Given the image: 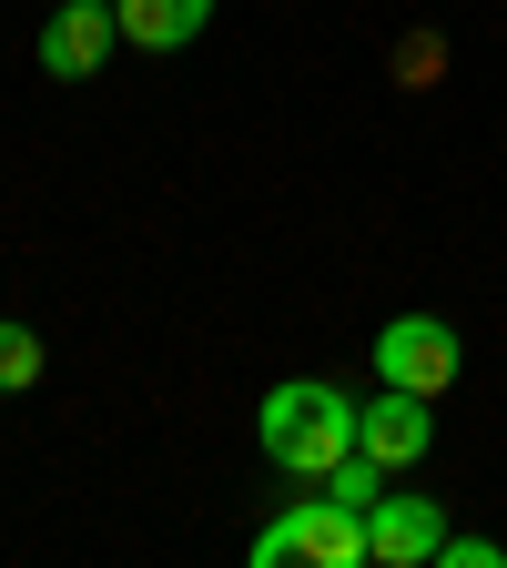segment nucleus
Here are the masks:
<instances>
[{
    "label": "nucleus",
    "instance_id": "1",
    "mask_svg": "<svg viewBox=\"0 0 507 568\" xmlns=\"http://www.w3.org/2000/svg\"><path fill=\"white\" fill-rule=\"evenodd\" d=\"M355 406L345 386H325V376H295V386H274L264 396V416H254V437H264V457L284 467V477H305V487H325V467L335 457H355Z\"/></svg>",
    "mask_w": 507,
    "mask_h": 568
},
{
    "label": "nucleus",
    "instance_id": "2",
    "mask_svg": "<svg viewBox=\"0 0 507 568\" xmlns=\"http://www.w3.org/2000/svg\"><path fill=\"white\" fill-rule=\"evenodd\" d=\"M254 568H366L376 558V528H366V508H345V497H305V508H284L274 528H254V548H244Z\"/></svg>",
    "mask_w": 507,
    "mask_h": 568
},
{
    "label": "nucleus",
    "instance_id": "3",
    "mask_svg": "<svg viewBox=\"0 0 507 568\" xmlns=\"http://www.w3.org/2000/svg\"><path fill=\"white\" fill-rule=\"evenodd\" d=\"M457 366H467V345H457V325H447V315H396V325L376 335V376H386V386H406V396H447V386H457Z\"/></svg>",
    "mask_w": 507,
    "mask_h": 568
},
{
    "label": "nucleus",
    "instance_id": "4",
    "mask_svg": "<svg viewBox=\"0 0 507 568\" xmlns=\"http://www.w3.org/2000/svg\"><path fill=\"white\" fill-rule=\"evenodd\" d=\"M112 41H122L112 0H61V11L41 21V71H51V82H92Z\"/></svg>",
    "mask_w": 507,
    "mask_h": 568
},
{
    "label": "nucleus",
    "instance_id": "5",
    "mask_svg": "<svg viewBox=\"0 0 507 568\" xmlns=\"http://www.w3.org/2000/svg\"><path fill=\"white\" fill-rule=\"evenodd\" d=\"M437 396H406V386H386L366 416H355V447L366 457H386V467H416L426 447H437V416H426Z\"/></svg>",
    "mask_w": 507,
    "mask_h": 568
},
{
    "label": "nucleus",
    "instance_id": "6",
    "mask_svg": "<svg viewBox=\"0 0 507 568\" xmlns=\"http://www.w3.org/2000/svg\"><path fill=\"white\" fill-rule=\"evenodd\" d=\"M366 528H376V568H426L447 548V508L437 497H376Z\"/></svg>",
    "mask_w": 507,
    "mask_h": 568
},
{
    "label": "nucleus",
    "instance_id": "7",
    "mask_svg": "<svg viewBox=\"0 0 507 568\" xmlns=\"http://www.w3.org/2000/svg\"><path fill=\"white\" fill-rule=\"evenodd\" d=\"M112 21H122L132 51H183L213 21V0H112Z\"/></svg>",
    "mask_w": 507,
    "mask_h": 568
},
{
    "label": "nucleus",
    "instance_id": "8",
    "mask_svg": "<svg viewBox=\"0 0 507 568\" xmlns=\"http://www.w3.org/2000/svg\"><path fill=\"white\" fill-rule=\"evenodd\" d=\"M325 497H345V508H366V518H376V497H386V457H366V447L335 457V467H325Z\"/></svg>",
    "mask_w": 507,
    "mask_h": 568
},
{
    "label": "nucleus",
    "instance_id": "9",
    "mask_svg": "<svg viewBox=\"0 0 507 568\" xmlns=\"http://www.w3.org/2000/svg\"><path fill=\"white\" fill-rule=\"evenodd\" d=\"M21 386H41V335L0 315V396H21Z\"/></svg>",
    "mask_w": 507,
    "mask_h": 568
},
{
    "label": "nucleus",
    "instance_id": "10",
    "mask_svg": "<svg viewBox=\"0 0 507 568\" xmlns=\"http://www.w3.org/2000/svg\"><path fill=\"white\" fill-rule=\"evenodd\" d=\"M437 558H447V568H507V548H497V538H447Z\"/></svg>",
    "mask_w": 507,
    "mask_h": 568
}]
</instances>
